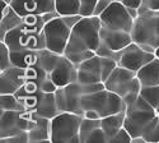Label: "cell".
I'll list each match as a JSON object with an SVG mask.
<instances>
[{
    "label": "cell",
    "instance_id": "cell-26",
    "mask_svg": "<svg viewBox=\"0 0 159 143\" xmlns=\"http://www.w3.org/2000/svg\"><path fill=\"white\" fill-rule=\"evenodd\" d=\"M0 110L5 111H23L25 110L23 102L16 96V93L0 95Z\"/></svg>",
    "mask_w": 159,
    "mask_h": 143
},
{
    "label": "cell",
    "instance_id": "cell-6",
    "mask_svg": "<svg viewBox=\"0 0 159 143\" xmlns=\"http://www.w3.org/2000/svg\"><path fill=\"white\" fill-rule=\"evenodd\" d=\"M104 87L122 97L126 105H130L140 96L143 86L139 81L136 72L118 65L108 77V79L104 82Z\"/></svg>",
    "mask_w": 159,
    "mask_h": 143
},
{
    "label": "cell",
    "instance_id": "cell-24",
    "mask_svg": "<svg viewBox=\"0 0 159 143\" xmlns=\"http://www.w3.org/2000/svg\"><path fill=\"white\" fill-rule=\"evenodd\" d=\"M22 23H23V17H20L13 8H10L5 14H2V21H0V40L9 31L18 27Z\"/></svg>",
    "mask_w": 159,
    "mask_h": 143
},
{
    "label": "cell",
    "instance_id": "cell-23",
    "mask_svg": "<svg viewBox=\"0 0 159 143\" xmlns=\"http://www.w3.org/2000/svg\"><path fill=\"white\" fill-rule=\"evenodd\" d=\"M57 16V12L47 13V14H28L23 17V24L27 27V30L32 32H42L45 24L51 19Z\"/></svg>",
    "mask_w": 159,
    "mask_h": 143
},
{
    "label": "cell",
    "instance_id": "cell-27",
    "mask_svg": "<svg viewBox=\"0 0 159 143\" xmlns=\"http://www.w3.org/2000/svg\"><path fill=\"white\" fill-rule=\"evenodd\" d=\"M140 96L147 101L149 105L155 110V112L159 115V84L158 86L141 87Z\"/></svg>",
    "mask_w": 159,
    "mask_h": 143
},
{
    "label": "cell",
    "instance_id": "cell-10",
    "mask_svg": "<svg viewBox=\"0 0 159 143\" xmlns=\"http://www.w3.org/2000/svg\"><path fill=\"white\" fill-rule=\"evenodd\" d=\"M61 55L54 53L48 49L39 50H28V51H17L11 53L13 65L28 68V67H41L48 73L55 68Z\"/></svg>",
    "mask_w": 159,
    "mask_h": 143
},
{
    "label": "cell",
    "instance_id": "cell-3",
    "mask_svg": "<svg viewBox=\"0 0 159 143\" xmlns=\"http://www.w3.org/2000/svg\"><path fill=\"white\" fill-rule=\"evenodd\" d=\"M103 88H106L103 82L84 84L78 81L65 87H59L55 91V98L59 112L69 111L84 116V110L82 107V97L84 95L97 92V91H101Z\"/></svg>",
    "mask_w": 159,
    "mask_h": 143
},
{
    "label": "cell",
    "instance_id": "cell-32",
    "mask_svg": "<svg viewBox=\"0 0 159 143\" xmlns=\"http://www.w3.org/2000/svg\"><path fill=\"white\" fill-rule=\"evenodd\" d=\"M98 0H80L82 7H80V16L82 17H89L93 16L96 5Z\"/></svg>",
    "mask_w": 159,
    "mask_h": 143
},
{
    "label": "cell",
    "instance_id": "cell-1",
    "mask_svg": "<svg viewBox=\"0 0 159 143\" xmlns=\"http://www.w3.org/2000/svg\"><path fill=\"white\" fill-rule=\"evenodd\" d=\"M101 27L98 16L82 17L74 24L64 55L76 65L97 55L101 45Z\"/></svg>",
    "mask_w": 159,
    "mask_h": 143
},
{
    "label": "cell",
    "instance_id": "cell-34",
    "mask_svg": "<svg viewBox=\"0 0 159 143\" xmlns=\"http://www.w3.org/2000/svg\"><path fill=\"white\" fill-rule=\"evenodd\" d=\"M3 143H30V134L28 131H23L20 133H17L11 137L0 139Z\"/></svg>",
    "mask_w": 159,
    "mask_h": 143
},
{
    "label": "cell",
    "instance_id": "cell-12",
    "mask_svg": "<svg viewBox=\"0 0 159 143\" xmlns=\"http://www.w3.org/2000/svg\"><path fill=\"white\" fill-rule=\"evenodd\" d=\"M106 58H112L117 61L120 67L138 73V70H140L145 64L155 58V54L144 50L136 42H131L129 46L120 51L110 53Z\"/></svg>",
    "mask_w": 159,
    "mask_h": 143
},
{
    "label": "cell",
    "instance_id": "cell-22",
    "mask_svg": "<svg viewBox=\"0 0 159 143\" xmlns=\"http://www.w3.org/2000/svg\"><path fill=\"white\" fill-rule=\"evenodd\" d=\"M125 118H126V111H121L117 114L104 116V118L101 119V126L108 137V143L125 126Z\"/></svg>",
    "mask_w": 159,
    "mask_h": 143
},
{
    "label": "cell",
    "instance_id": "cell-35",
    "mask_svg": "<svg viewBox=\"0 0 159 143\" xmlns=\"http://www.w3.org/2000/svg\"><path fill=\"white\" fill-rule=\"evenodd\" d=\"M144 12H159V0H141L139 14Z\"/></svg>",
    "mask_w": 159,
    "mask_h": 143
},
{
    "label": "cell",
    "instance_id": "cell-41",
    "mask_svg": "<svg viewBox=\"0 0 159 143\" xmlns=\"http://www.w3.org/2000/svg\"><path fill=\"white\" fill-rule=\"evenodd\" d=\"M154 54H155V56H157V58H159V46H158V49L155 50V53H154Z\"/></svg>",
    "mask_w": 159,
    "mask_h": 143
},
{
    "label": "cell",
    "instance_id": "cell-38",
    "mask_svg": "<svg viewBox=\"0 0 159 143\" xmlns=\"http://www.w3.org/2000/svg\"><path fill=\"white\" fill-rule=\"evenodd\" d=\"M144 138L147 142H159V123Z\"/></svg>",
    "mask_w": 159,
    "mask_h": 143
},
{
    "label": "cell",
    "instance_id": "cell-36",
    "mask_svg": "<svg viewBox=\"0 0 159 143\" xmlns=\"http://www.w3.org/2000/svg\"><path fill=\"white\" fill-rule=\"evenodd\" d=\"M131 141H132V137H131V134L127 132V129L124 126L120 132H118L112 139H111V142L110 143H116V142H126V143H131Z\"/></svg>",
    "mask_w": 159,
    "mask_h": 143
},
{
    "label": "cell",
    "instance_id": "cell-9",
    "mask_svg": "<svg viewBox=\"0 0 159 143\" xmlns=\"http://www.w3.org/2000/svg\"><path fill=\"white\" fill-rule=\"evenodd\" d=\"M0 41H4L10 53L17 51H28V50H39L46 49V40L42 32H32L22 23L18 27L9 31Z\"/></svg>",
    "mask_w": 159,
    "mask_h": 143
},
{
    "label": "cell",
    "instance_id": "cell-16",
    "mask_svg": "<svg viewBox=\"0 0 159 143\" xmlns=\"http://www.w3.org/2000/svg\"><path fill=\"white\" fill-rule=\"evenodd\" d=\"M51 79L59 87H65L78 81V65L74 64L69 58L61 55L55 68L50 73Z\"/></svg>",
    "mask_w": 159,
    "mask_h": 143
},
{
    "label": "cell",
    "instance_id": "cell-17",
    "mask_svg": "<svg viewBox=\"0 0 159 143\" xmlns=\"http://www.w3.org/2000/svg\"><path fill=\"white\" fill-rule=\"evenodd\" d=\"M27 78H25V68L13 65L5 70L0 72V95L3 93H16L19 91Z\"/></svg>",
    "mask_w": 159,
    "mask_h": 143
},
{
    "label": "cell",
    "instance_id": "cell-4",
    "mask_svg": "<svg viewBox=\"0 0 159 143\" xmlns=\"http://www.w3.org/2000/svg\"><path fill=\"white\" fill-rule=\"evenodd\" d=\"M82 18V16H56L51 18L43 27L46 40V49L59 55H64L74 24Z\"/></svg>",
    "mask_w": 159,
    "mask_h": 143
},
{
    "label": "cell",
    "instance_id": "cell-8",
    "mask_svg": "<svg viewBox=\"0 0 159 143\" xmlns=\"http://www.w3.org/2000/svg\"><path fill=\"white\" fill-rule=\"evenodd\" d=\"M84 116L62 111L51 119V142L80 143V124Z\"/></svg>",
    "mask_w": 159,
    "mask_h": 143
},
{
    "label": "cell",
    "instance_id": "cell-20",
    "mask_svg": "<svg viewBox=\"0 0 159 143\" xmlns=\"http://www.w3.org/2000/svg\"><path fill=\"white\" fill-rule=\"evenodd\" d=\"M28 134H30V143L51 142V119L32 114Z\"/></svg>",
    "mask_w": 159,
    "mask_h": 143
},
{
    "label": "cell",
    "instance_id": "cell-2",
    "mask_svg": "<svg viewBox=\"0 0 159 143\" xmlns=\"http://www.w3.org/2000/svg\"><path fill=\"white\" fill-rule=\"evenodd\" d=\"M158 123L159 115L141 96L127 105L125 128L132 138L145 137Z\"/></svg>",
    "mask_w": 159,
    "mask_h": 143
},
{
    "label": "cell",
    "instance_id": "cell-28",
    "mask_svg": "<svg viewBox=\"0 0 159 143\" xmlns=\"http://www.w3.org/2000/svg\"><path fill=\"white\" fill-rule=\"evenodd\" d=\"M25 78L28 81L37 82L39 84V88H41L42 83L50 78V73L41 67H28L25 68Z\"/></svg>",
    "mask_w": 159,
    "mask_h": 143
},
{
    "label": "cell",
    "instance_id": "cell-40",
    "mask_svg": "<svg viewBox=\"0 0 159 143\" xmlns=\"http://www.w3.org/2000/svg\"><path fill=\"white\" fill-rule=\"evenodd\" d=\"M84 118H88V119H102L101 115L96 110H85L84 111Z\"/></svg>",
    "mask_w": 159,
    "mask_h": 143
},
{
    "label": "cell",
    "instance_id": "cell-14",
    "mask_svg": "<svg viewBox=\"0 0 159 143\" xmlns=\"http://www.w3.org/2000/svg\"><path fill=\"white\" fill-rule=\"evenodd\" d=\"M32 112L0 110V139L11 137L23 131H28Z\"/></svg>",
    "mask_w": 159,
    "mask_h": 143
},
{
    "label": "cell",
    "instance_id": "cell-15",
    "mask_svg": "<svg viewBox=\"0 0 159 143\" xmlns=\"http://www.w3.org/2000/svg\"><path fill=\"white\" fill-rule=\"evenodd\" d=\"M132 41L131 32L112 31L101 27V45L97 50V55L107 56L110 53H116L129 46Z\"/></svg>",
    "mask_w": 159,
    "mask_h": 143
},
{
    "label": "cell",
    "instance_id": "cell-30",
    "mask_svg": "<svg viewBox=\"0 0 159 143\" xmlns=\"http://www.w3.org/2000/svg\"><path fill=\"white\" fill-rule=\"evenodd\" d=\"M13 67L10 49L4 41H0V72Z\"/></svg>",
    "mask_w": 159,
    "mask_h": 143
},
{
    "label": "cell",
    "instance_id": "cell-31",
    "mask_svg": "<svg viewBox=\"0 0 159 143\" xmlns=\"http://www.w3.org/2000/svg\"><path fill=\"white\" fill-rule=\"evenodd\" d=\"M118 67V64L112 58L102 56V81L103 83L108 79V77L112 74V72Z\"/></svg>",
    "mask_w": 159,
    "mask_h": 143
},
{
    "label": "cell",
    "instance_id": "cell-37",
    "mask_svg": "<svg viewBox=\"0 0 159 143\" xmlns=\"http://www.w3.org/2000/svg\"><path fill=\"white\" fill-rule=\"evenodd\" d=\"M113 2H116V0H98L97 2V5H96V9H94V13L93 16H99L102 12H104L106 9H107Z\"/></svg>",
    "mask_w": 159,
    "mask_h": 143
},
{
    "label": "cell",
    "instance_id": "cell-39",
    "mask_svg": "<svg viewBox=\"0 0 159 143\" xmlns=\"http://www.w3.org/2000/svg\"><path fill=\"white\" fill-rule=\"evenodd\" d=\"M116 2L122 3L127 8H135V9H139L141 5V0H116Z\"/></svg>",
    "mask_w": 159,
    "mask_h": 143
},
{
    "label": "cell",
    "instance_id": "cell-18",
    "mask_svg": "<svg viewBox=\"0 0 159 143\" xmlns=\"http://www.w3.org/2000/svg\"><path fill=\"white\" fill-rule=\"evenodd\" d=\"M10 5L20 17L56 12L55 0H13Z\"/></svg>",
    "mask_w": 159,
    "mask_h": 143
},
{
    "label": "cell",
    "instance_id": "cell-29",
    "mask_svg": "<svg viewBox=\"0 0 159 143\" xmlns=\"http://www.w3.org/2000/svg\"><path fill=\"white\" fill-rule=\"evenodd\" d=\"M101 126V119H88L83 118L82 124H80V132H79V137H80V143H85L87 137L89 136L90 132H93L96 128Z\"/></svg>",
    "mask_w": 159,
    "mask_h": 143
},
{
    "label": "cell",
    "instance_id": "cell-25",
    "mask_svg": "<svg viewBox=\"0 0 159 143\" xmlns=\"http://www.w3.org/2000/svg\"><path fill=\"white\" fill-rule=\"evenodd\" d=\"M80 0H55V9L59 16H80Z\"/></svg>",
    "mask_w": 159,
    "mask_h": 143
},
{
    "label": "cell",
    "instance_id": "cell-7",
    "mask_svg": "<svg viewBox=\"0 0 159 143\" xmlns=\"http://www.w3.org/2000/svg\"><path fill=\"white\" fill-rule=\"evenodd\" d=\"M82 107L83 110H96L101 118L126 111V102L117 93L112 91L103 88L93 93H88L82 97Z\"/></svg>",
    "mask_w": 159,
    "mask_h": 143
},
{
    "label": "cell",
    "instance_id": "cell-42",
    "mask_svg": "<svg viewBox=\"0 0 159 143\" xmlns=\"http://www.w3.org/2000/svg\"><path fill=\"white\" fill-rule=\"evenodd\" d=\"M5 2H8V3H11V2H13V0H5Z\"/></svg>",
    "mask_w": 159,
    "mask_h": 143
},
{
    "label": "cell",
    "instance_id": "cell-19",
    "mask_svg": "<svg viewBox=\"0 0 159 143\" xmlns=\"http://www.w3.org/2000/svg\"><path fill=\"white\" fill-rule=\"evenodd\" d=\"M78 82L84 84L101 83L102 81V56L94 55L78 65Z\"/></svg>",
    "mask_w": 159,
    "mask_h": 143
},
{
    "label": "cell",
    "instance_id": "cell-5",
    "mask_svg": "<svg viewBox=\"0 0 159 143\" xmlns=\"http://www.w3.org/2000/svg\"><path fill=\"white\" fill-rule=\"evenodd\" d=\"M132 41L149 53L159 46V12H144L136 17L131 31Z\"/></svg>",
    "mask_w": 159,
    "mask_h": 143
},
{
    "label": "cell",
    "instance_id": "cell-33",
    "mask_svg": "<svg viewBox=\"0 0 159 143\" xmlns=\"http://www.w3.org/2000/svg\"><path fill=\"white\" fill-rule=\"evenodd\" d=\"M87 142H108V137L104 133L102 126H98V128L94 129L93 132L89 133V136L85 139V143Z\"/></svg>",
    "mask_w": 159,
    "mask_h": 143
},
{
    "label": "cell",
    "instance_id": "cell-11",
    "mask_svg": "<svg viewBox=\"0 0 159 143\" xmlns=\"http://www.w3.org/2000/svg\"><path fill=\"white\" fill-rule=\"evenodd\" d=\"M98 17L102 27L112 31L131 32L135 22V18L131 16L129 8L120 2H113Z\"/></svg>",
    "mask_w": 159,
    "mask_h": 143
},
{
    "label": "cell",
    "instance_id": "cell-13",
    "mask_svg": "<svg viewBox=\"0 0 159 143\" xmlns=\"http://www.w3.org/2000/svg\"><path fill=\"white\" fill-rule=\"evenodd\" d=\"M16 96L23 102L25 110L31 111L32 114L45 116V118L48 119H52L59 114L55 92L38 91V92L31 95H16Z\"/></svg>",
    "mask_w": 159,
    "mask_h": 143
},
{
    "label": "cell",
    "instance_id": "cell-21",
    "mask_svg": "<svg viewBox=\"0 0 159 143\" xmlns=\"http://www.w3.org/2000/svg\"><path fill=\"white\" fill-rule=\"evenodd\" d=\"M138 78L143 87L159 84V58H154L138 70Z\"/></svg>",
    "mask_w": 159,
    "mask_h": 143
}]
</instances>
